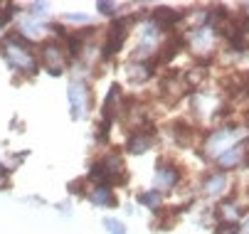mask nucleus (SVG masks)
I'll list each match as a JSON object with an SVG mask.
<instances>
[{
  "label": "nucleus",
  "mask_w": 249,
  "mask_h": 234,
  "mask_svg": "<svg viewBox=\"0 0 249 234\" xmlns=\"http://www.w3.org/2000/svg\"><path fill=\"white\" fill-rule=\"evenodd\" d=\"M151 143H153V131H138V133H131L126 148L131 153H143L146 148H151Z\"/></svg>",
  "instance_id": "obj_1"
},
{
  "label": "nucleus",
  "mask_w": 249,
  "mask_h": 234,
  "mask_svg": "<svg viewBox=\"0 0 249 234\" xmlns=\"http://www.w3.org/2000/svg\"><path fill=\"white\" fill-rule=\"evenodd\" d=\"M156 183L163 185V187H170L178 183V168L170 163H160V168H158V175H156Z\"/></svg>",
  "instance_id": "obj_2"
},
{
  "label": "nucleus",
  "mask_w": 249,
  "mask_h": 234,
  "mask_svg": "<svg viewBox=\"0 0 249 234\" xmlns=\"http://www.w3.org/2000/svg\"><path fill=\"white\" fill-rule=\"evenodd\" d=\"M178 20H180V13H175V10H168V8H158L156 10V25L158 27H170Z\"/></svg>",
  "instance_id": "obj_3"
},
{
  "label": "nucleus",
  "mask_w": 249,
  "mask_h": 234,
  "mask_svg": "<svg viewBox=\"0 0 249 234\" xmlns=\"http://www.w3.org/2000/svg\"><path fill=\"white\" fill-rule=\"evenodd\" d=\"M94 192H96V195H91L94 202H99V205H109V207H114V205H116V197L109 192V187H106V185H99Z\"/></svg>",
  "instance_id": "obj_4"
},
{
  "label": "nucleus",
  "mask_w": 249,
  "mask_h": 234,
  "mask_svg": "<svg viewBox=\"0 0 249 234\" xmlns=\"http://www.w3.org/2000/svg\"><path fill=\"white\" fill-rule=\"evenodd\" d=\"M222 185H225V175H222V173H212V175H207V180H205V192H207V195H215L217 190H222Z\"/></svg>",
  "instance_id": "obj_5"
},
{
  "label": "nucleus",
  "mask_w": 249,
  "mask_h": 234,
  "mask_svg": "<svg viewBox=\"0 0 249 234\" xmlns=\"http://www.w3.org/2000/svg\"><path fill=\"white\" fill-rule=\"evenodd\" d=\"M158 200H160L158 192H143V195H138V202L141 205H158Z\"/></svg>",
  "instance_id": "obj_6"
},
{
  "label": "nucleus",
  "mask_w": 249,
  "mask_h": 234,
  "mask_svg": "<svg viewBox=\"0 0 249 234\" xmlns=\"http://www.w3.org/2000/svg\"><path fill=\"white\" fill-rule=\"evenodd\" d=\"M106 227H111V234H124V224H116L114 219H106Z\"/></svg>",
  "instance_id": "obj_7"
}]
</instances>
